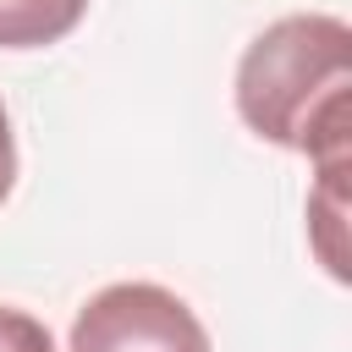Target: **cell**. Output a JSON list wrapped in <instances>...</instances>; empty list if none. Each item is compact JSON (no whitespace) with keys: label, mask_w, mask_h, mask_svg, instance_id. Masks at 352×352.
<instances>
[{"label":"cell","mask_w":352,"mask_h":352,"mask_svg":"<svg viewBox=\"0 0 352 352\" xmlns=\"http://www.w3.org/2000/svg\"><path fill=\"white\" fill-rule=\"evenodd\" d=\"M236 116L275 148L314 165H346L352 132V33L341 16L292 11L236 60Z\"/></svg>","instance_id":"1"},{"label":"cell","mask_w":352,"mask_h":352,"mask_svg":"<svg viewBox=\"0 0 352 352\" xmlns=\"http://www.w3.org/2000/svg\"><path fill=\"white\" fill-rule=\"evenodd\" d=\"M0 352H55L44 319L22 314V308H0Z\"/></svg>","instance_id":"4"},{"label":"cell","mask_w":352,"mask_h":352,"mask_svg":"<svg viewBox=\"0 0 352 352\" xmlns=\"http://www.w3.org/2000/svg\"><path fill=\"white\" fill-rule=\"evenodd\" d=\"M66 352H214L198 314L154 286V280H116L88 297V308L72 319Z\"/></svg>","instance_id":"2"},{"label":"cell","mask_w":352,"mask_h":352,"mask_svg":"<svg viewBox=\"0 0 352 352\" xmlns=\"http://www.w3.org/2000/svg\"><path fill=\"white\" fill-rule=\"evenodd\" d=\"M88 0H0V50H44L82 22Z\"/></svg>","instance_id":"3"},{"label":"cell","mask_w":352,"mask_h":352,"mask_svg":"<svg viewBox=\"0 0 352 352\" xmlns=\"http://www.w3.org/2000/svg\"><path fill=\"white\" fill-rule=\"evenodd\" d=\"M16 187V138H11V116H6V99H0V204L11 198Z\"/></svg>","instance_id":"5"}]
</instances>
